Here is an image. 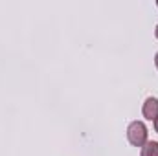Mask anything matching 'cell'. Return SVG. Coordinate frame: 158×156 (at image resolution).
Here are the masks:
<instances>
[{"label":"cell","instance_id":"cell-1","mask_svg":"<svg viewBox=\"0 0 158 156\" xmlns=\"http://www.w3.org/2000/svg\"><path fill=\"white\" fill-rule=\"evenodd\" d=\"M127 140L134 147H143L147 143V127L142 121H132L127 129Z\"/></svg>","mask_w":158,"mask_h":156},{"label":"cell","instance_id":"cell-2","mask_svg":"<svg viewBox=\"0 0 158 156\" xmlns=\"http://www.w3.org/2000/svg\"><path fill=\"white\" fill-rule=\"evenodd\" d=\"M142 112H143V117H145V119L155 121L158 117V99L156 97H147L145 103H143Z\"/></svg>","mask_w":158,"mask_h":156},{"label":"cell","instance_id":"cell-3","mask_svg":"<svg viewBox=\"0 0 158 156\" xmlns=\"http://www.w3.org/2000/svg\"><path fill=\"white\" fill-rule=\"evenodd\" d=\"M142 156H158V142H147L142 147Z\"/></svg>","mask_w":158,"mask_h":156},{"label":"cell","instance_id":"cell-4","mask_svg":"<svg viewBox=\"0 0 158 156\" xmlns=\"http://www.w3.org/2000/svg\"><path fill=\"white\" fill-rule=\"evenodd\" d=\"M155 130H156V132H158V117H156V119H155Z\"/></svg>","mask_w":158,"mask_h":156},{"label":"cell","instance_id":"cell-5","mask_svg":"<svg viewBox=\"0 0 158 156\" xmlns=\"http://www.w3.org/2000/svg\"><path fill=\"white\" fill-rule=\"evenodd\" d=\"M155 63H156V68H158V53H156V57H155Z\"/></svg>","mask_w":158,"mask_h":156},{"label":"cell","instance_id":"cell-6","mask_svg":"<svg viewBox=\"0 0 158 156\" xmlns=\"http://www.w3.org/2000/svg\"><path fill=\"white\" fill-rule=\"evenodd\" d=\"M155 35H156V39H158V26H156V30H155Z\"/></svg>","mask_w":158,"mask_h":156},{"label":"cell","instance_id":"cell-7","mask_svg":"<svg viewBox=\"0 0 158 156\" xmlns=\"http://www.w3.org/2000/svg\"><path fill=\"white\" fill-rule=\"evenodd\" d=\"M156 6H158V4H156Z\"/></svg>","mask_w":158,"mask_h":156}]
</instances>
